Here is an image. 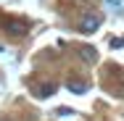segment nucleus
Masks as SVG:
<instances>
[{"label": "nucleus", "instance_id": "1", "mask_svg": "<svg viewBox=\"0 0 124 121\" xmlns=\"http://www.w3.org/2000/svg\"><path fill=\"white\" fill-rule=\"evenodd\" d=\"M103 24V16L100 13H87L85 19H82V24H79V29L85 32V34H93V32H98V26Z\"/></svg>", "mask_w": 124, "mask_h": 121}, {"label": "nucleus", "instance_id": "2", "mask_svg": "<svg viewBox=\"0 0 124 121\" xmlns=\"http://www.w3.org/2000/svg\"><path fill=\"white\" fill-rule=\"evenodd\" d=\"M77 55L85 61V63H95L98 61V50L93 45H77Z\"/></svg>", "mask_w": 124, "mask_h": 121}, {"label": "nucleus", "instance_id": "3", "mask_svg": "<svg viewBox=\"0 0 124 121\" xmlns=\"http://www.w3.org/2000/svg\"><path fill=\"white\" fill-rule=\"evenodd\" d=\"M5 32L11 37H21V34H26V24L24 21H8L5 24Z\"/></svg>", "mask_w": 124, "mask_h": 121}, {"label": "nucleus", "instance_id": "4", "mask_svg": "<svg viewBox=\"0 0 124 121\" xmlns=\"http://www.w3.org/2000/svg\"><path fill=\"white\" fill-rule=\"evenodd\" d=\"M66 90L74 92V95H85V92H87V84L79 82V79H69V82H66Z\"/></svg>", "mask_w": 124, "mask_h": 121}, {"label": "nucleus", "instance_id": "5", "mask_svg": "<svg viewBox=\"0 0 124 121\" xmlns=\"http://www.w3.org/2000/svg\"><path fill=\"white\" fill-rule=\"evenodd\" d=\"M53 92H55V84H53V82H48V84H40V87H37V97H50Z\"/></svg>", "mask_w": 124, "mask_h": 121}, {"label": "nucleus", "instance_id": "6", "mask_svg": "<svg viewBox=\"0 0 124 121\" xmlns=\"http://www.w3.org/2000/svg\"><path fill=\"white\" fill-rule=\"evenodd\" d=\"M111 48H124V37H114L111 40Z\"/></svg>", "mask_w": 124, "mask_h": 121}, {"label": "nucleus", "instance_id": "7", "mask_svg": "<svg viewBox=\"0 0 124 121\" xmlns=\"http://www.w3.org/2000/svg\"><path fill=\"white\" fill-rule=\"evenodd\" d=\"M55 113H58V116H71V108H58Z\"/></svg>", "mask_w": 124, "mask_h": 121}, {"label": "nucleus", "instance_id": "8", "mask_svg": "<svg viewBox=\"0 0 124 121\" xmlns=\"http://www.w3.org/2000/svg\"><path fill=\"white\" fill-rule=\"evenodd\" d=\"M106 3H108V5L114 8V11H119V0H106Z\"/></svg>", "mask_w": 124, "mask_h": 121}]
</instances>
